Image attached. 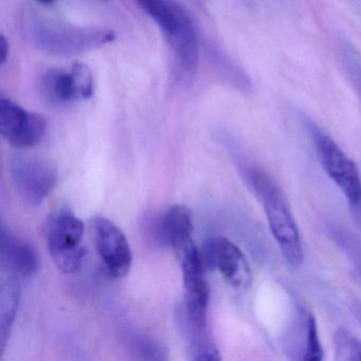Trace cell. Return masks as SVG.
<instances>
[{
    "mask_svg": "<svg viewBox=\"0 0 361 361\" xmlns=\"http://www.w3.org/2000/svg\"><path fill=\"white\" fill-rule=\"evenodd\" d=\"M149 231L155 243L174 249L178 257L194 244L191 213L181 204L169 208L164 214L153 221Z\"/></svg>",
    "mask_w": 361,
    "mask_h": 361,
    "instance_id": "11",
    "label": "cell"
},
{
    "mask_svg": "<svg viewBox=\"0 0 361 361\" xmlns=\"http://www.w3.org/2000/svg\"><path fill=\"white\" fill-rule=\"evenodd\" d=\"M136 3L158 25L183 71L193 73L198 64L200 45L187 12L174 0H136Z\"/></svg>",
    "mask_w": 361,
    "mask_h": 361,
    "instance_id": "3",
    "label": "cell"
},
{
    "mask_svg": "<svg viewBox=\"0 0 361 361\" xmlns=\"http://www.w3.org/2000/svg\"><path fill=\"white\" fill-rule=\"evenodd\" d=\"M27 32L37 49L56 56H78L113 43L116 39L109 29L71 26L46 20L31 23Z\"/></svg>",
    "mask_w": 361,
    "mask_h": 361,
    "instance_id": "2",
    "label": "cell"
},
{
    "mask_svg": "<svg viewBox=\"0 0 361 361\" xmlns=\"http://www.w3.org/2000/svg\"><path fill=\"white\" fill-rule=\"evenodd\" d=\"M0 259L10 276L30 278L39 269L37 249L4 224L0 228Z\"/></svg>",
    "mask_w": 361,
    "mask_h": 361,
    "instance_id": "12",
    "label": "cell"
},
{
    "mask_svg": "<svg viewBox=\"0 0 361 361\" xmlns=\"http://www.w3.org/2000/svg\"><path fill=\"white\" fill-rule=\"evenodd\" d=\"M323 359V350L319 339L318 327L314 314L310 316L308 323L307 342H306L304 360L319 361Z\"/></svg>",
    "mask_w": 361,
    "mask_h": 361,
    "instance_id": "18",
    "label": "cell"
},
{
    "mask_svg": "<svg viewBox=\"0 0 361 361\" xmlns=\"http://www.w3.org/2000/svg\"><path fill=\"white\" fill-rule=\"evenodd\" d=\"M204 267L219 270L228 285L246 291L252 284V272L243 251L231 240L213 238L204 245L202 253Z\"/></svg>",
    "mask_w": 361,
    "mask_h": 361,
    "instance_id": "8",
    "label": "cell"
},
{
    "mask_svg": "<svg viewBox=\"0 0 361 361\" xmlns=\"http://www.w3.org/2000/svg\"><path fill=\"white\" fill-rule=\"evenodd\" d=\"M350 310L355 318L358 320V322L361 324V301L360 300H352L350 302Z\"/></svg>",
    "mask_w": 361,
    "mask_h": 361,
    "instance_id": "21",
    "label": "cell"
},
{
    "mask_svg": "<svg viewBox=\"0 0 361 361\" xmlns=\"http://www.w3.org/2000/svg\"><path fill=\"white\" fill-rule=\"evenodd\" d=\"M83 236V223L71 211H59L50 219L48 248L56 267L64 274H73L81 268L86 253L82 246Z\"/></svg>",
    "mask_w": 361,
    "mask_h": 361,
    "instance_id": "5",
    "label": "cell"
},
{
    "mask_svg": "<svg viewBox=\"0 0 361 361\" xmlns=\"http://www.w3.org/2000/svg\"><path fill=\"white\" fill-rule=\"evenodd\" d=\"M8 56H9V44L4 35L0 37V62L1 65L7 62Z\"/></svg>",
    "mask_w": 361,
    "mask_h": 361,
    "instance_id": "19",
    "label": "cell"
},
{
    "mask_svg": "<svg viewBox=\"0 0 361 361\" xmlns=\"http://www.w3.org/2000/svg\"><path fill=\"white\" fill-rule=\"evenodd\" d=\"M77 88L78 100H86L94 94V77L90 67L81 63L73 65L71 71Z\"/></svg>",
    "mask_w": 361,
    "mask_h": 361,
    "instance_id": "17",
    "label": "cell"
},
{
    "mask_svg": "<svg viewBox=\"0 0 361 361\" xmlns=\"http://www.w3.org/2000/svg\"><path fill=\"white\" fill-rule=\"evenodd\" d=\"M352 265L354 266L355 272L357 276L361 279V247L354 253L348 257Z\"/></svg>",
    "mask_w": 361,
    "mask_h": 361,
    "instance_id": "20",
    "label": "cell"
},
{
    "mask_svg": "<svg viewBox=\"0 0 361 361\" xmlns=\"http://www.w3.org/2000/svg\"><path fill=\"white\" fill-rule=\"evenodd\" d=\"M133 350L147 360H166L168 350L159 342L145 335H134L130 339Z\"/></svg>",
    "mask_w": 361,
    "mask_h": 361,
    "instance_id": "16",
    "label": "cell"
},
{
    "mask_svg": "<svg viewBox=\"0 0 361 361\" xmlns=\"http://www.w3.org/2000/svg\"><path fill=\"white\" fill-rule=\"evenodd\" d=\"M308 126L323 169L339 188L355 221L361 226V178L358 168L331 137L316 124L310 123Z\"/></svg>",
    "mask_w": 361,
    "mask_h": 361,
    "instance_id": "4",
    "label": "cell"
},
{
    "mask_svg": "<svg viewBox=\"0 0 361 361\" xmlns=\"http://www.w3.org/2000/svg\"><path fill=\"white\" fill-rule=\"evenodd\" d=\"M238 169L249 189L263 204L268 225L289 267L298 269L304 261V249L297 223L276 181L257 164L240 159Z\"/></svg>",
    "mask_w": 361,
    "mask_h": 361,
    "instance_id": "1",
    "label": "cell"
},
{
    "mask_svg": "<svg viewBox=\"0 0 361 361\" xmlns=\"http://www.w3.org/2000/svg\"><path fill=\"white\" fill-rule=\"evenodd\" d=\"M11 174L18 193L32 207H37L54 191L58 170L49 160L23 156L11 164Z\"/></svg>",
    "mask_w": 361,
    "mask_h": 361,
    "instance_id": "7",
    "label": "cell"
},
{
    "mask_svg": "<svg viewBox=\"0 0 361 361\" xmlns=\"http://www.w3.org/2000/svg\"><path fill=\"white\" fill-rule=\"evenodd\" d=\"M20 285L16 276H10L7 280H4L1 285V308H0V350H5L8 338L11 331L12 325L18 312L20 302Z\"/></svg>",
    "mask_w": 361,
    "mask_h": 361,
    "instance_id": "14",
    "label": "cell"
},
{
    "mask_svg": "<svg viewBox=\"0 0 361 361\" xmlns=\"http://www.w3.org/2000/svg\"><path fill=\"white\" fill-rule=\"evenodd\" d=\"M39 92L50 104L63 105L78 100L77 88L71 71H47L39 80Z\"/></svg>",
    "mask_w": 361,
    "mask_h": 361,
    "instance_id": "13",
    "label": "cell"
},
{
    "mask_svg": "<svg viewBox=\"0 0 361 361\" xmlns=\"http://www.w3.org/2000/svg\"><path fill=\"white\" fill-rule=\"evenodd\" d=\"M47 132L43 116L26 111L10 99L0 100V133L16 149H30L39 145Z\"/></svg>",
    "mask_w": 361,
    "mask_h": 361,
    "instance_id": "9",
    "label": "cell"
},
{
    "mask_svg": "<svg viewBox=\"0 0 361 361\" xmlns=\"http://www.w3.org/2000/svg\"><path fill=\"white\" fill-rule=\"evenodd\" d=\"M183 285L185 289V319L187 325L194 329H208L209 299L210 290L204 278V261L195 244L188 247L180 255Z\"/></svg>",
    "mask_w": 361,
    "mask_h": 361,
    "instance_id": "6",
    "label": "cell"
},
{
    "mask_svg": "<svg viewBox=\"0 0 361 361\" xmlns=\"http://www.w3.org/2000/svg\"><path fill=\"white\" fill-rule=\"evenodd\" d=\"M37 1H39L42 5H51L56 0H37Z\"/></svg>",
    "mask_w": 361,
    "mask_h": 361,
    "instance_id": "22",
    "label": "cell"
},
{
    "mask_svg": "<svg viewBox=\"0 0 361 361\" xmlns=\"http://www.w3.org/2000/svg\"><path fill=\"white\" fill-rule=\"evenodd\" d=\"M94 242L103 267L109 276H126L132 267V249L122 230L109 219H97L94 223Z\"/></svg>",
    "mask_w": 361,
    "mask_h": 361,
    "instance_id": "10",
    "label": "cell"
},
{
    "mask_svg": "<svg viewBox=\"0 0 361 361\" xmlns=\"http://www.w3.org/2000/svg\"><path fill=\"white\" fill-rule=\"evenodd\" d=\"M335 359L338 361H361V341L346 327H339L334 334Z\"/></svg>",
    "mask_w": 361,
    "mask_h": 361,
    "instance_id": "15",
    "label": "cell"
}]
</instances>
